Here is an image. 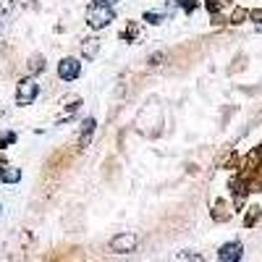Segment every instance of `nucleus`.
<instances>
[{
  "label": "nucleus",
  "instance_id": "obj_6",
  "mask_svg": "<svg viewBox=\"0 0 262 262\" xmlns=\"http://www.w3.org/2000/svg\"><path fill=\"white\" fill-rule=\"evenodd\" d=\"M97 50H100V42H97V40H87V42H84V48H81L84 58H95Z\"/></svg>",
  "mask_w": 262,
  "mask_h": 262
},
{
  "label": "nucleus",
  "instance_id": "obj_5",
  "mask_svg": "<svg viewBox=\"0 0 262 262\" xmlns=\"http://www.w3.org/2000/svg\"><path fill=\"white\" fill-rule=\"evenodd\" d=\"M241 257H244L241 241H228V244H223L220 252H218V260L220 262H236V260H241Z\"/></svg>",
  "mask_w": 262,
  "mask_h": 262
},
{
  "label": "nucleus",
  "instance_id": "obj_12",
  "mask_svg": "<svg viewBox=\"0 0 262 262\" xmlns=\"http://www.w3.org/2000/svg\"><path fill=\"white\" fill-rule=\"evenodd\" d=\"M103 3H110L113 5V3H118V0H103Z\"/></svg>",
  "mask_w": 262,
  "mask_h": 262
},
{
  "label": "nucleus",
  "instance_id": "obj_2",
  "mask_svg": "<svg viewBox=\"0 0 262 262\" xmlns=\"http://www.w3.org/2000/svg\"><path fill=\"white\" fill-rule=\"evenodd\" d=\"M37 95H40V84L34 79H21L19 81V89H16V103L19 105H32Z\"/></svg>",
  "mask_w": 262,
  "mask_h": 262
},
{
  "label": "nucleus",
  "instance_id": "obj_13",
  "mask_svg": "<svg viewBox=\"0 0 262 262\" xmlns=\"http://www.w3.org/2000/svg\"><path fill=\"white\" fill-rule=\"evenodd\" d=\"M257 32H260V34H262V24H257Z\"/></svg>",
  "mask_w": 262,
  "mask_h": 262
},
{
  "label": "nucleus",
  "instance_id": "obj_8",
  "mask_svg": "<svg viewBox=\"0 0 262 262\" xmlns=\"http://www.w3.org/2000/svg\"><path fill=\"white\" fill-rule=\"evenodd\" d=\"M0 179H3L5 183H16V181H21V171H19V168H11V171L0 173Z\"/></svg>",
  "mask_w": 262,
  "mask_h": 262
},
{
  "label": "nucleus",
  "instance_id": "obj_10",
  "mask_svg": "<svg viewBox=\"0 0 262 262\" xmlns=\"http://www.w3.org/2000/svg\"><path fill=\"white\" fill-rule=\"evenodd\" d=\"M165 58V52H155V55H150V63L152 66H160V60Z\"/></svg>",
  "mask_w": 262,
  "mask_h": 262
},
{
  "label": "nucleus",
  "instance_id": "obj_15",
  "mask_svg": "<svg viewBox=\"0 0 262 262\" xmlns=\"http://www.w3.org/2000/svg\"><path fill=\"white\" fill-rule=\"evenodd\" d=\"M0 210H3V207H0Z\"/></svg>",
  "mask_w": 262,
  "mask_h": 262
},
{
  "label": "nucleus",
  "instance_id": "obj_9",
  "mask_svg": "<svg viewBox=\"0 0 262 262\" xmlns=\"http://www.w3.org/2000/svg\"><path fill=\"white\" fill-rule=\"evenodd\" d=\"M160 13H144V21H150V24H160Z\"/></svg>",
  "mask_w": 262,
  "mask_h": 262
},
{
  "label": "nucleus",
  "instance_id": "obj_7",
  "mask_svg": "<svg viewBox=\"0 0 262 262\" xmlns=\"http://www.w3.org/2000/svg\"><path fill=\"white\" fill-rule=\"evenodd\" d=\"M92 131H95V118H87L81 123V144H87V139L92 136Z\"/></svg>",
  "mask_w": 262,
  "mask_h": 262
},
{
  "label": "nucleus",
  "instance_id": "obj_14",
  "mask_svg": "<svg viewBox=\"0 0 262 262\" xmlns=\"http://www.w3.org/2000/svg\"><path fill=\"white\" fill-rule=\"evenodd\" d=\"M0 32H3V21H0Z\"/></svg>",
  "mask_w": 262,
  "mask_h": 262
},
{
  "label": "nucleus",
  "instance_id": "obj_4",
  "mask_svg": "<svg viewBox=\"0 0 262 262\" xmlns=\"http://www.w3.org/2000/svg\"><path fill=\"white\" fill-rule=\"evenodd\" d=\"M110 249L118 252V254H126V252H134L136 249V236L134 234H118L110 238Z\"/></svg>",
  "mask_w": 262,
  "mask_h": 262
},
{
  "label": "nucleus",
  "instance_id": "obj_11",
  "mask_svg": "<svg viewBox=\"0 0 262 262\" xmlns=\"http://www.w3.org/2000/svg\"><path fill=\"white\" fill-rule=\"evenodd\" d=\"M179 260H199V254H191V252H181Z\"/></svg>",
  "mask_w": 262,
  "mask_h": 262
},
{
  "label": "nucleus",
  "instance_id": "obj_3",
  "mask_svg": "<svg viewBox=\"0 0 262 262\" xmlns=\"http://www.w3.org/2000/svg\"><path fill=\"white\" fill-rule=\"evenodd\" d=\"M79 74H81V63L76 58H63L58 63V76L63 81H74V79H79Z\"/></svg>",
  "mask_w": 262,
  "mask_h": 262
},
{
  "label": "nucleus",
  "instance_id": "obj_1",
  "mask_svg": "<svg viewBox=\"0 0 262 262\" xmlns=\"http://www.w3.org/2000/svg\"><path fill=\"white\" fill-rule=\"evenodd\" d=\"M115 19V11L110 3H103V0H97V3H92L87 8V24L92 29H105L110 21Z\"/></svg>",
  "mask_w": 262,
  "mask_h": 262
}]
</instances>
